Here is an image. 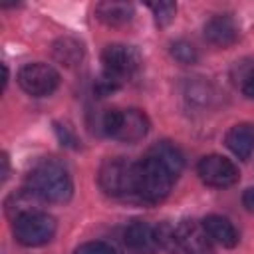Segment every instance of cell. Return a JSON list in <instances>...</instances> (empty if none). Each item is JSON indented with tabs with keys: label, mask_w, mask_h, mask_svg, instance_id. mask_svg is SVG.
I'll return each instance as SVG.
<instances>
[{
	"label": "cell",
	"mask_w": 254,
	"mask_h": 254,
	"mask_svg": "<svg viewBox=\"0 0 254 254\" xmlns=\"http://www.w3.org/2000/svg\"><path fill=\"white\" fill-rule=\"evenodd\" d=\"M26 189L40 202H67L73 194V183L64 165L56 161L40 163L28 175Z\"/></svg>",
	"instance_id": "obj_1"
},
{
	"label": "cell",
	"mask_w": 254,
	"mask_h": 254,
	"mask_svg": "<svg viewBox=\"0 0 254 254\" xmlns=\"http://www.w3.org/2000/svg\"><path fill=\"white\" fill-rule=\"evenodd\" d=\"M177 177L167 171L151 155H145L135 163V194L151 204L165 200L175 185Z\"/></svg>",
	"instance_id": "obj_2"
},
{
	"label": "cell",
	"mask_w": 254,
	"mask_h": 254,
	"mask_svg": "<svg viewBox=\"0 0 254 254\" xmlns=\"http://www.w3.org/2000/svg\"><path fill=\"white\" fill-rule=\"evenodd\" d=\"M101 127L107 137L123 143H137L149 131V119L139 109H109L103 115Z\"/></svg>",
	"instance_id": "obj_3"
},
{
	"label": "cell",
	"mask_w": 254,
	"mask_h": 254,
	"mask_svg": "<svg viewBox=\"0 0 254 254\" xmlns=\"http://www.w3.org/2000/svg\"><path fill=\"white\" fill-rule=\"evenodd\" d=\"M97 183L109 196L135 194V163L123 157L103 161L97 173Z\"/></svg>",
	"instance_id": "obj_4"
},
{
	"label": "cell",
	"mask_w": 254,
	"mask_h": 254,
	"mask_svg": "<svg viewBox=\"0 0 254 254\" xmlns=\"http://www.w3.org/2000/svg\"><path fill=\"white\" fill-rule=\"evenodd\" d=\"M56 218L42 210H30L14 220V238L22 246H42L48 244L56 234Z\"/></svg>",
	"instance_id": "obj_5"
},
{
	"label": "cell",
	"mask_w": 254,
	"mask_h": 254,
	"mask_svg": "<svg viewBox=\"0 0 254 254\" xmlns=\"http://www.w3.org/2000/svg\"><path fill=\"white\" fill-rule=\"evenodd\" d=\"M101 64L103 75L115 83H121L123 79L137 73L141 67V54L137 48L127 44H109L101 52Z\"/></svg>",
	"instance_id": "obj_6"
},
{
	"label": "cell",
	"mask_w": 254,
	"mask_h": 254,
	"mask_svg": "<svg viewBox=\"0 0 254 254\" xmlns=\"http://www.w3.org/2000/svg\"><path fill=\"white\" fill-rule=\"evenodd\" d=\"M18 85L32 97H46L54 93L60 85V73L42 62L26 64L18 71Z\"/></svg>",
	"instance_id": "obj_7"
},
{
	"label": "cell",
	"mask_w": 254,
	"mask_h": 254,
	"mask_svg": "<svg viewBox=\"0 0 254 254\" xmlns=\"http://www.w3.org/2000/svg\"><path fill=\"white\" fill-rule=\"evenodd\" d=\"M198 177L204 185L208 187H214V189H226V187H232L240 173H238V167L222 157V155H206L198 161Z\"/></svg>",
	"instance_id": "obj_8"
},
{
	"label": "cell",
	"mask_w": 254,
	"mask_h": 254,
	"mask_svg": "<svg viewBox=\"0 0 254 254\" xmlns=\"http://www.w3.org/2000/svg\"><path fill=\"white\" fill-rule=\"evenodd\" d=\"M177 236L185 254H214L212 240L204 230L202 222L196 220H181L177 226Z\"/></svg>",
	"instance_id": "obj_9"
},
{
	"label": "cell",
	"mask_w": 254,
	"mask_h": 254,
	"mask_svg": "<svg viewBox=\"0 0 254 254\" xmlns=\"http://www.w3.org/2000/svg\"><path fill=\"white\" fill-rule=\"evenodd\" d=\"M123 242L131 254H157L159 250L155 226H151L145 220L131 222L123 232Z\"/></svg>",
	"instance_id": "obj_10"
},
{
	"label": "cell",
	"mask_w": 254,
	"mask_h": 254,
	"mask_svg": "<svg viewBox=\"0 0 254 254\" xmlns=\"http://www.w3.org/2000/svg\"><path fill=\"white\" fill-rule=\"evenodd\" d=\"M204 38L216 48H228L238 40V26L228 14H216L204 24Z\"/></svg>",
	"instance_id": "obj_11"
},
{
	"label": "cell",
	"mask_w": 254,
	"mask_h": 254,
	"mask_svg": "<svg viewBox=\"0 0 254 254\" xmlns=\"http://www.w3.org/2000/svg\"><path fill=\"white\" fill-rule=\"evenodd\" d=\"M202 226L204 230L208 232L210 240L224 246V248H234L240 240V234L236 230V226L226 218V216H220V214H208L204 220H202Z\"/></svg>",
	"instance_id": "obj_12"
},
{
	"label": "cell",
	"mask_w": 254,
	"mask_h": 254,
	"mask_svg": "<svg viewBox=\"0 0 254 254\" xmlns=\"http://www.w3.org/2000/svg\"><path fill=\"white\" fill-rule=\"evenodd\" d=\"M224 143L238 159H248L254 153V123H238L230 127Z\"/></svg>",
	"instance_id": "obj_13"
},
{
	"label": "cell",
	"mask_w": 254,
	"mask_h": 254,
	"mask_svg": "<svg viewBox=\"0 0 254 254\" xmlns=\"http://www.w3.org/2000/svg\"><path fill=\"white\" fill-rule=\"evenodd\" d=\"M147 155H151L155 161H159L167 171H171L175 177H179L183 173V167H185V157L183 153L179 151V147H175L173 143L169 141H161V143H155Z\"/></svg>",
	"instance_id": "obj_14"
},
{
	"label": "cell",
	"mask_w": 254,
	"mask_h": 254,
	"mask_svg": "<svg viewBox=\"0 0 254 254\" xmlns=\"http://www.w3.org/2000/svg\"><path fill=\"white\" fill-rule=\"evenodd\" d=\"M95 16L105 26H123L133 18V6L127 2H99L95 6Z\"/></svg>",
	"instance_id": "obj_15"
},
{
	"label": "cell",
	"mask_w": 254,
	"mask_h": 254,
	"mask_svg": "<svg viewBox=\"0 0 254 254\" xmlns=\"http://www.w3.org/2000/svg\"><path fill=\"white\" fill-rule=\"evenodd\" d=\"M52 54H54V60L60 62L62 65L73 67L83 60V44L77 42L75 38L65 36V38H60L54 42Z\"/></svg>",
	"instance_id": "obj_16"
},
{
	"label": "cell",
	"mask_w": 254,
	"mask_h": 254,
	"mask_svg": "<svg viewBox=\"0 0 254 254\" xmlns=\"http://www.w3.org/2000/svg\"><path fill=\"white\" fill-rule=\"evenodd\" d=\"M155 238H157L159 248L167 250L169 254H185L181 248L179 236H177V228L171 226L169 222H161L159 226H155Z\"/></svg>",
	"instance_id": "obj_17"
},
{
	"label": "cell",
	"mask_w": 254,
	"mask_h": 254,
	"mask_svg": "<svg viewBox=\"0 0 254 254\" xmlns=\"http://www.w3.org/2000/svg\"><path fill=\"white\" fill-rule=\"evenodd\" d=\"M171 56L179 62V64H185V65H190V64H196L198 60V52L196 48L190 44V42H185V40H179L171 46Z\"/></svg>",
	"instance_id": "obj_18"
},
{
	"label": "cell",
	"mask_w": 254,
	"mask_h": 254,
	"mask_svg": "<svg viewBox=\"0 0 254 254\" xmlns=\"http://www.w3.org/2000/svg\"><path fill=\"white\" fill-rule=\"evenodd\" d=\"M151 10H153V16H155V22L157 26H167L173 22L175 14H177V4L175 2H157V4H149Z\"/></svg>",
	"instance_id": "obj_19"
},
{
	"label": "cell",
	"mask_w": 254,
	"mask_h": 254,
	"mask_svg": "<svg viewBox=\"0 0 254 254\" xmlns=\"http://www.w3.org/2000/svg\"><path fill=\"white\" fill-rule=\"evenodd\" d=\"M73 254H117V252L111 244H107L103 240H91V242L77 246Z\"/></svg>",
	"instance_id": "obj_20"
},
{
	"label": "cell",
	"mask_w": 254,
	"mask_h": 254,
	"mask_svg": "<svg viewBox=\"0 0 254 254\" xmlns=\"http://www.w3.org/2000/svg\"><path fill=\"white\" fill-rule=\"evenodd\" d=\"M242 93H244L246 97L254 99V69L246 75V79H244V83H242Z\"/></svg>",
	"instance_id": "obj_21"
},
{
	"label": "cell",
	"mask_w": 254,
	"mask_h": 254,
	"mask_svg": "<svg viewBox=\"0 0 254 254\" xmlns=\"http://www.w3.org/2000/svg\"><path fill=\"white\" fill-rule=\"evenodd\" d=\"M242 204L246 206V210L254 212V187H250V189L244 190V194H242Z\"/></svg>",
	"instance_id": "obj_22"
}]
</instances>
